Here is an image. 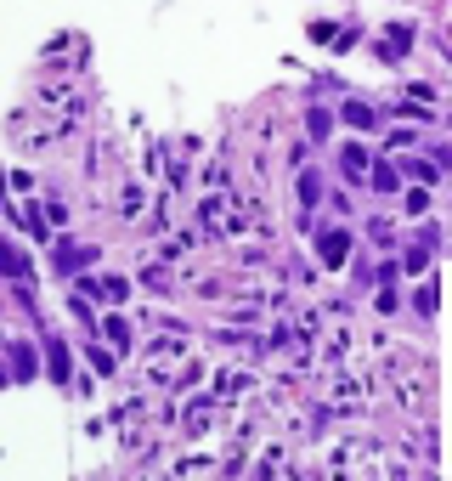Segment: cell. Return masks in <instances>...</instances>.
Here are the masks:
<instances>
[{
    "mask_svg": "<svg viewBox=\"0 0 452 481\" xmlns=\"http://www.w3.org/2000/svg\"><path fill=\"white\" fill-rule=\"evenodd\" d=\"M51 374H57V380H68V357H63V345H57V340H51Z\"/></svg>",
    "mask_w": 452,
    "mask_h": 481,
    "instance_id": "cell-2",
    "label": "cell"
},
{
    "mask_svg": "<svg viewBox=\"0 0 452 481\" xmlns=\"http://www.w3.org/2000/svg\"><path fill=\"white\" fill-rule=\"evenodd\" d=\"M374 181H379V193H396V170H384V164H379Z\"/></svg>",
    "mask_w": 452,
    "mask_h": 481,
    "instance_id": "cell-3",
    "label": "cell"
},
{
    "mask_svg": "<svg viewBox=\"0 0 452 481\" xmlns=\"http://www.w3.org/2000/svg\"><path fill=\"white\" fill-rule=\"evenodd\" d=\"M322 260H334V266L345 260V233H328V238H322Z\"/></svg>",
    "mask_w": 452,
    "mask_h": 481,
    "instance_id": "cell-1",
    "label": "cell"
}]
</instances>
